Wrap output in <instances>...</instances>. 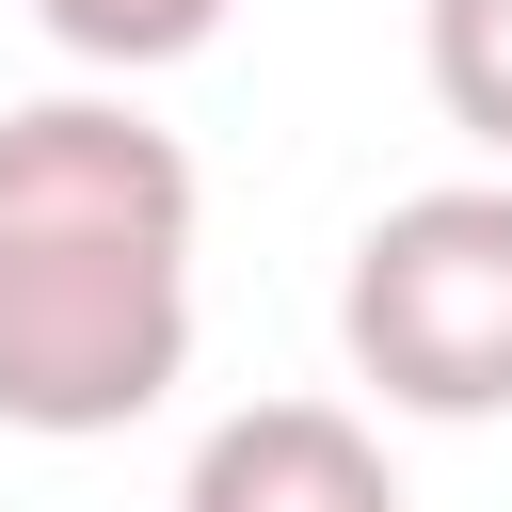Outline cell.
Segmentation results:
<instances>
[{"label": "cell", "mask_w": 512, "mask_h": 512, "mask_svg": "<svg viewBox=\"0 0 512 512\" xmlns=\"http://www.w3.org/2000/svg\"><path fill=\"white\" fill-rule=\"evenodd\" d=\"M192 368V160L128 96L0 112V432H128Z\"/></svg>", "instance_id": "6da1fadb"}, {"label": "cell", "mask_w": 512, "mask_h": 512, "mask_svg": "<svg viewBox=\"0 0 512 512\" xmlns=\"http://www.w3.org/2000/svg\"><path fill=\"white\" fill-rule=\"evenodd\" d=\"M352 368L400 416H512V176H432L352 240Z\"/></svg>", "instance_id": "7a4b0ae2"}, {"label": "cell", "mask_w": 512, "mask_h": 512, "mask_svg": "<svg viewBox=\"0 0 512 512\" xmlns=\"http://www.w3.org/2000/svg\"><path fill=\"white\" fill-rule=\"evenodd\" d=\"M176 512H400V480H384L368 416H336V400H240L192 448Z\"/></svg>", "instance_id": "3957f363"}, {"label": "cell", "mask_w": 512, "mask_h": 512, "mask_svg": "<svg viewBox=\"0 0 512 512\" xmlns=\"http://www.w3.org/2000/svg\"><path fill=\"white\" fill-rule=\"evenodd\" d=\"M416 64H432V112L512 160V0H432L416 16Z\"/></svg>", "instance_id": "277c9868"}, {"label": "cell", "mask_w": 512, "mask_h": 512, "mask_svg": "<svg viewBox=\"0 0 512 512\" xmlns=\"http://www.w3.org/2000/svg\"><path fill=\"white\" fill-rule=\"evenodd\" d=\"M32 16H48V48H64V64H112V80L192 64V48L224 32V0H32Z\"/></svg>", "instance_id": "5b68a950"}]
</instances>
